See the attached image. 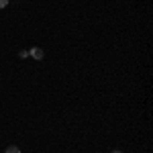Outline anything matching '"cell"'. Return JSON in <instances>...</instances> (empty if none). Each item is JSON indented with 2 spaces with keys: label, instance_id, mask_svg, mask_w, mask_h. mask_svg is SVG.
Segmentation results:
<instances>
[{
  "label": "cell",
  "instance_id": "6da1fadb",
  "mask_svg": "<svg viewBox=\"0 0 153 153\" xmlns=\"http://www.w3.org/2000/svg\"><path fill=\"white\" fill-rule=\"evenodd\" d=\"M31 55H33L35 59H43V49H39V47L31 49Z\"/></svg>",
  "mask_w": 153,
  "mask_h": 153
},
{
  "label": "cell",
  "instance_id": "7a4b0ae2",
  "mask_svg": "<svg viewBox=\"0 0 153 153\" xmlns=\"http://www.w3.org/2000/svg\"><path fill=\"white\" fill-rule=\"evenodd\" d=\"M4 153H21V151H19V147H14V145H12V147H8Z\"/></svg>",
  "mask_w": 153,
  "mask_h": 153
},
{
  "label": "cell",
  "instance_id": "3957f363",
  "mask_svg": "<svg viewBox=\"0 0 153 153\" xmlns=\"http://www.w3.org/2000/svg\"><path fill=\"white\" fill-rule=\"evenodd\" d=\"M6 4H8V0H0V8H4Z\"/></svg>",
  "mask_w": 153,
  "mask_h": 153
},
{
  "label": "cell",
  "instance_id": "277c9868",
  "mask_svg": "<svg viewBox=\"0 0 153 153\" xmlns=\"http://www.w3.org/2000/svg\"><path fill=\"white\" fill-rule=\"evenodd\" d=\"M110 153H123V151H110Z\"/></svg>",
  "mask_w": 153,
  "mask_h": 153
}]
</instances>
